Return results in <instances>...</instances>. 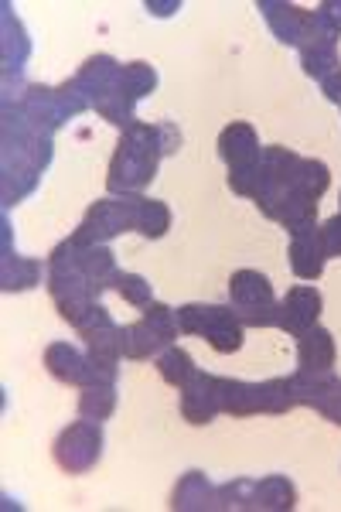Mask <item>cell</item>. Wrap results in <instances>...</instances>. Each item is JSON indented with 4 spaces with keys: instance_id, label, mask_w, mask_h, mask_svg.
I'll return each instance as SVG.
<instances>
[{
    "instance_id": "obj_24",
    "label": "cell",
    "mask_w": 341,
    "mask_h": 512,
    "mask_svg": "<svg viewBox=\"0 0 341 512\" xmlns=\"http://www.w3.org/2000/svg\"><path fill=\"white\" fill-rule=\"evenodd\" d=\"M171 229V209L157 198H144L140 195V205H137V233L147 236V239H161L168 236Z\"/></svg>"
},
{
    "instance_id": "obj_16",
    "label": "cell",
    "mask_w": 341,
    "mask_h": 512,
    "mask_svg": "<svg viewBox=\"0 0 341 512\" xmlns=\"http://www.w3.org/2000/svg\"><path fill=\"white\" fill-rule=\"evenodd\" d=\"M219 485H212L202 472H188L181 475V482L171 492V509L178 512H205V509H219Z\"/></svg>"
},
{
    "instance_id": "obj_12",
    "label": "cell",
    "mask_w": 341,
    "mask_h": 512,
    "mask_svg": "<svg viewBox=\"0 0 341 512\" xmlns=\"http://www.w3.org/2000/svg\"><path fill=\"white\" fill-rule=\"evenodd\" d=\"M324 263H328V250H324V236L318 226L290 239V270L301 280H318Z\"/></svg>"
},
{
    "instance_id": "obj_22",
    "label": "cell",
    "mask_w": 341,
    "mask_h": 512,
    "mask_svg": "<svg viewBox=\"0 0 341 512\" xmlns=\"http://www.w3.org/2000/svg\"><path fill=\"white\" fill-rule=\"evenodd\" d=\"M157 373H161V379L168 386H178V390H181V386H185L188 379L198 373V369H195V359H191L185 349L168 345V349L157 355Z\"/></svg>"
},
{
    "instance_id": "obj_4",
    "label": "cell",
    "mask_w": 341,
    "mask_h": 512,
    "mask_svg": "<svg viewBox=\"0 0 341 512\" xmlns=\"http://www.w3.org/2000/svg\"><path fill=\"white\" fill-rule=\"evenodd\" d=\"M229 308L243 321V328H270L277 325L280 301L273 294V284L260 270H236L229 277Z\"/></svg>"
},
{
    "instance_id": "obj_17",
    "label": "cell",
    "mask_w": 341,
    "mask_h": 512,
    "mask_svg": "<svg viewBox=\"0 0 341 512\" xmlns=\"http://www.w3.org/2000/svg\"><path fill=\"white\" fill-rule=\"evenodd\" d=\"M45 369L58 383L65 386H82L86 383V355L69 342H52L45 349Z\"/></svg>"
},
{
    "instance_id": "obj_19",
    "label": "cell",
    "mask_w": 341,
    "mask_h": 512,
    "mask_svg": "<svg viewBox=\"0 0 341 512\" xmlns=\"http://www.w3.org/2000/svg\"><path fill=\"white\" fill-rule=\"evenodd\" d=\"M297 362H301V369L335 366V338H331L328 328L314 325L304 335H297Z\"/></svg>"
},
{
    "instance_id": "obj_33",
    "label": "cell",
    "mask_w": 341,
    "mask_h": 512,
    "mask_svg": "<svg viewBox=\"0 0 341 512\" xmlns=\"http://www.w3.org/2000/svg\"><path fill=\"white\" fill-rule=\"evenodd\" d=\"M321 93L331 99V103H338L341 106V69H335L331 76H324L321 79Z\"/></svg>"
},
{
    "instance_id": "obj_7",
    "label": "cell",
    "mask_w": 341,
    "mask_h": 512,
    "mask_svg": "<svg viewBox=\"0 0 341 512\" xmlns=\"http://www.w3.org/2000/svg\"><path fill=\"white\" fill-rule=\"evenodd\" d=\"M324 308V297L314 284H301V287H290L287 297L280 301L277 311V328H284L287 335H304L307 328L318 325Z\"/></svg>"
},
{
    "instance_id": "obj_26",
    "label": "cell",
    "mask_w": 341,
    "mask_h": 512,
    "mask_svg": "<svg viewBox=\"0 0 341 512\" xmlns=\"http://www.w3.org/2000/svg\"><path fill=\"white\" fill-rule=\"evenodd\" d=\"M113 287L120 291V297L127 304H133V308H147V304L154 301V287H151V280L147 277H140V274H116L113 280Z\"/></svg>"
},
{
    "instance_id": "obj_14",
    "label": "cell",
    "mask_w": 341,
    "mask_h": 512,
    "mask_svg": "<svg viewBox=\"0 0 341 512\" xmlns=\"http://www.w3.org/2000/svg\"><path fill=\"white\" fill-rule=\"evenodd\" d=\"M260 154H263L260 137H256V130L249 123H229L219 134V158L229 168H243V164L260 161Z\"/></svg>"
},
{
    "instance_id": "obj_27",
    "label": "cell",
    "mask_w": 341,
    "mask_h": 512,
    "mask_svg": "<svg viewBox=\"0 0 341 512\" xmlns=\"http://www.w3.org/2000/svg\"><path fill=\"white\" fill-rule=\"evenodd\" d=\"M140 311H144V321H147V325H151L154 332L161 335L168 345H174V338H178V332H181L178 311H171L168 304H157V301H151L147 308H140Z\"/></svg>"
},
{
    "instance_id": "obj_18",
    "label": "cell",
    "mask_w": 341,
    "mask_h": 512,
    "mask_svg": "<svg viewBox=\"0 0 341 512\" xmlns=\"http://www.w3.org/2000/svg\"><path fill=\"white\" fill-rule=\"evenodd\" d=\"M164 349H168V342H164V338L157 335L144 318L133 321V325H123V335H120L123 359H133V362L157 359V355H161Z\"/></svg>"
},
{
    "instance_id": "obj_31",
    "label": "cell",
    "mask_w": 341,
    "mask_h": 512,
    "mask_svg": "<svg viewBox=\"0 0 341 512\" xmlns=\"http://www.w3.org/2000/svg\"><path fill=\"white\" fill-rule=\"evenodd\" d=\"M318 21L324 31H331V35H341V0H324V4L318 7Z\"/></svg>"
},
{
    "instance_id": "obj_11",
    "label": "cell",
    "mask_w": 341,
    "mask_h": 512,
    "mask_svg": "<svg viewBox=\"0 0 341 512\" xmlns=\"http://www.w3.org/2000/svg\"><path fill=\"white\" fill-rule=\"evenodd\" d=\"M120 72H123V65L116 62L113 55H93V59H86V65H82V69L76 72L79 89L86 93V99H89V106H93V110L116 89V82H120Z\"/></svg>"
},
{
    "instance_id": "obj_30",
    "label": "cell",
    "mask_w": 341,
    "mask_h": 512,
    "mask_svg": "<svg viewBox=\"0 0 341 512\" xmlns=\"http://www.w3.org/2000/svg\"><path fill=\"white\" fill-rule=\"evenodd\" d=\"M311 407L318 410L324 420H331V424L341 427V379L335 373H331V379L324 383V390L318 393V400H314Z\"/></svg>"
},
{
    "instance_id": "obj_5",
    "label": "cell",
    "mask_w": 341,
    "mask_h": 512,
    "mask_svg": "<svg viewBox=\"0 0 341 512\" xmlns=\"http://www.w3.org/2000/svg\"><path fill=\"white\" fill-rule=\"evenodd\" d=\"M137 205L140 195H116L89 205V212L82 216L72 239H79V243H110L113 236L133 233L137 229Z\"/></svg>"
},
{
    "instance_id": "obj_10",
    "label": "cell",
    "mask_w": 341,
    "mask_h": 512,
    "mask_svg": "<svg viewBox=\"0 0 341 512\" xmlns=\"http://www.w3.org/2000/svg\"><path fill=\"white\" fill-rule=\"evenodd\" d=\"M301 65H304V72L311 79H324V76H331L335 69H341V59H338V35H331V31H324L321 28V21H318V14H314V31H311V38L304 41L301 48Z\"/></svg>"
},
{
    "instance_id": "obj_28",
    "label": "cell",
    "mask_w": 341,
    "mask_h": 512,
    "mask_svg": "<svg viewBox=\"0 0 341 512\" xmlns=\"http://www.w3.org/2000/svg\"><path fill=\"white\" fill-rule=\"evenodd\" d=\"M253 492H256V482H249V478H236V482L215 489L219 509H253Z\"/></svg>"
},
{
    "instance_id": "obj_21",
    "label": "cell",
    "mask_w": 341,
    "mask_h": 512,
    "mask_svg": "<svg viewBox=\"0 0 341 512\" xmlns=\"http://www.w3.org/2000/svg\"><path fill=\"white\" fill-rule=\"evenodd\" d=\"M79 414L89 420H106L116 410V383L79 386Z\"/></svg>"
},
{
    "instance_id": "obj_23",
    "label": "cell",
    "mask_w": 341,
    "mask_h": 512,
    "mask_svg": "<svg viewBox=\"0 0 341 512\" xmlns=\"http://www.w3.org/2000/svg\"><path fill=\"white\" fill-rule=\"evenodd\" d=\"M328 185H331L328 164L314 161V158H301V164H297V178H294V192L318 202V198L328 192Z\"/></svg>"
},
{
    "instance_id": "obj_6",
    "label": "cell",
    "mask_w": 341,
    "mask_h": 512,
    "mask_svg": "<svg viewBox=\"0 0 341 512\" xmlns=\"http://www.w3.org/2000/svg\"><path fill=\"white\" fill-rule=\"evenodd\" d=\"M55 465L62 468L65 475H86L93 472L103 458V427L99 420H76L69 424L55 441Z\"/></svg>"
},
{
    "instance_id": "obj_25",
    "label": "cell",
    "mask_w": 341,
    "mask_h": 512,
    "mask_svg": "<svg viewBox=\"0 0 341 512\" xmlns=\"http://www.w3.org/2000/svg\"><path fill=\"white\" fill-rule=\"evenodd\" d=\"M280 226L287 229L290 236L304 233V229L318 226V202L314 198H304V195H290L287 205H284V216H280Z\"/></svg>"
},
{
    "instance_id": "obj_2",
    "label": "cell",
    "mask_w": 341,
    "mask_h": 512,
    "mask_svg": "<svg viewBox=\"0 0 341 512\" xmlns=\"http://www.w3.org/2000/svg\"><path fill=\"white\" fill-rule=\"evenodd\" d=\"M219 393V410L232 417H253V414H287L297 407L287 379H266V383H243V379H215Z\"/></svg>"
},
{
    "instance_id": "obj_8",
    "label": "cell",
    "mask_w": 341,
    "mask_h": 512,
    "mask_svg": "<svg viewBox=\"0 0 341 512\" xmlns=\"http://www.w3.org/2000/svg\"><path fill=\"white\" fill-rule=\"evenodd\" d=\"M260 14L270 24V31L277 35V41L284 45L301 48L314 31V11H304L297 4H284V0H260Z\"/></svg>"
},
{
    "instance_id": "obj_13",
    "label": "cell",
    "mask_w": 341,
    "mask_h": 512,
    "mask_svg": "<svg viewBox=\"0 0 341 512\" xmlns=\"http://www.w3.org/2000/svg\"><path fill=\"white\" fill-rule=\"evenodd\" d=\"M76 332L86 338L89 352L96 355H106V359H123L120 352V335H123V325H116V321L110 318V311L99 304V308L89 315L82 325L76 328Z\"/></svg>"
},
{
    "instance_id": "obj_9",
    "label": "cell",
    "mask_w": 341,
    "mask_h": 512,
    "mask_svg": "<svg viewBox=\"0 0 341 512\" xmlns=\"http://www.w3.org/2000/svg\"><path fill=\"white\" fill-rule=\"evenodd\" d=\"M215 379L219 376H209L198 369V373L181 386V417H185L188 424L205 427V424H212L215 414H222L219 393H215Z\"/></svg>"
},
{
    "instance_id": "obj_29",
    "label": "cell",
    "mask_w": 341,
    "mask_h": 512,
    "mask_svg": "<svg viewBox=\"0 0 341 512\" xmlns=\"http://www.w3.org/2000/svg\"><path fill=\"white\" fill-rule=\"evenodd\" d=\"M123 82H127L133 99H144L147 93H154L157 72H154V65H147V62H130V65H123Z\"/></svg>"
},
{
    "instance_id": "obj_15",
    "label": "cell",
    "mask_w": 341,
    "mask_h": 512,
    "mask_svg": "<svg viewBox=\"0 0 341 512\" xmlns=\"http://www.w3.org/2000/svg\"><path fill=\"white\" fill-rule=\"evenodd\" d=\"M41 284V263L38 260H24V256L11 253V229L4 219V260H0V287L7 294L11 291H31Z\"/></svg>"
},
{
    "instance_id": "obj_1",
    "label": "cell",
    "mask_w": 341,
    "mask_h": 512,
    "mask_svg": "<svg viewBox=\"0 0 341 512\" xmlns=\"http://www.w3.org/2000/svg\"><path fill=\"white\" fill-rule=\"evenodd\" d=\"M164 158L161 127L133 120L116 140V151L106 171V188L113 195H137L144 185L157 178V164Z\"/></svg>"
},
{
    "instance_id": "obj_34",
    "label": "cell",
    "mask_w": 341,
    "mask_h": 512,
    "mask_svg": "<svg viewBox=\"0 0 341 512\" xmlns=\"http://www.w3.org/2000/svg\"><path fill=\"white\" fill-rule=\"evenodd\" d=\"M161 140H164V154H174L181 147V130L174 123H161Z\"/></svg>"
},
{
    "instance_id": "obj_32",
    "label": "cell",
    "mask_w": 341,
    "mask_h": 512,
    "mask_svg": "<svg viewBox=\"0 0 341 512\" xmlns=\"http://www.w3.org/2000/svg\"><path fill=\"white\" fill-rule=\"evenodd\" d=\"M321 236H324V250H328V256H341V212L335 219L324 222Z\"/></svg>"
},
{
    "instance_id": "obj_35",
    "label": "cell",
    "mask_w": 341,
    "mask_h": 512,
    "mask_svg": "<svg viewBox=\"0 0 341 512\" xmlns=\"http://www.w3.org/2000/svg\"><path fill=\"white\" fill-rule=\"evenodd\" d=\"M147 11L161 14V18H168L171 11H178V0H171V4H147Z\"/></svg>"
},
{
    "instance_id": "obj_20",
    "label": "cell",
    "mask_w": 341,
    "mask_h": 512,
    "mask_svg": "<svg viewBox=\"0 0 341 512\" xmlns=\"http://www.w3.org/2000/svg\"><path fill=\"white\" fill-rule=\"evenodd\" d=\"M297 506V489L294 482L284 475H266L256 482L253 492V509H270V512H290Z\"/></svg>"
},
{
    "instance_id": "obj_3",
    "label": "cell",
    "mask_w": 341,
    "mask_h": 512,
    "mask_svg": "<svg viewBox=\"0 0 341 512\" xmlns=\"http://www.w3.org/2000/svg\"><path fill=\"white\" fill-rule=\"evenodd\" d=\"M178 325L185 335L205 338L222 355L243 349V321L236 318V311L222 308V304H181Z\"/></svg>"
}]
</instances>
